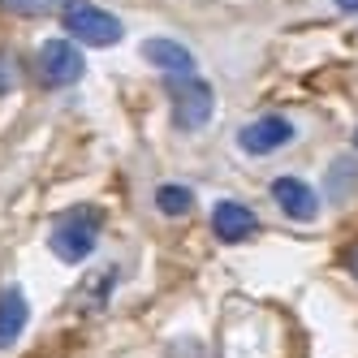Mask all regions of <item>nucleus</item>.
I'll return each mask as SVG.
<instances>
[{
  "instance_id": "obj_1",
  "label": "nucleus",
  "mask_w": 358,
  "mask_h": 358,
  "mask_svg": "<svg viewBox=\"0 0 358 358\" xmlns=\"http://www.w3.org/2000/svg\"><path fill=\"white\" fill-rule=\"evenodd\" d=\"M99 224H104L99 208H69L52 224L48 246H52V255H57L61 264H83V259H91V250L99 242Z\"/></svg>"
},
{
  "instance_id": "obj_2",
  "label": "nucleus",
  "mask_w": 358,
  "mask_h": 358,
  "mask_svg": "<svg viewBox=\"0 0 358 358\" xmlns=\"http://www.w3.org/2000/svg\"><path fill=\"white\" fill-rule=\"evenodd\" d=\"M61 27L73 43H87V48H113L125 35L121 17L91 5V0H69V5H61Z\"/></svg>"
},
{
  "instance_id": "obj_3",
  "label": "nucleus",
  "mask_w": 358,
  "mask_h": 358,
  "mask_svg": "<svg viewBox=\"0 0 358 358\" xmlns=\"http://www.w3.org/2000/svg\"><path fill=\"white\" fill-rule=\"evenodd\" d=\"M164 87H169V99H173V125H177V130L194 134V130H203V125L212 121V113H216V91L203 83L199 73L169 78Z\"/></svg>"
},
{
  "instance_id": "obj_4",
  "label": "nucleus",
  "mask_w": 358,
  "mask_h": 358,
  "mask_svg": "<svg viewBox=\"0 0 358 358\" xmlns=\"http://www.w3.org/2000/svg\"><path fill=\"white\" fill-rule=\"evenodd\" d=\"M35 73H39V83L43 87H73L87 73V61H83V48L73 43V39H48L39 48V57H35Z\"/></svg>"
},
{
  "instance_id": "obj_5",
  "label": "nucleus",
  "mask_w": 358,
  "mask_h": 358,
  "mask_svg": "<svg viewBox=\"0 0 358 358\" xmlns=\"http://www.w3.org/2000/svg\"><path fill=\"white\" fill-rule=\"evenodd\" d=\"M294 143V121L280 117V113H268V117H255L250 125L238 130V147L246 156H272V151L289 147Z\"/></svg>"
},
{
  "instance_id": "obj_6",
  "label": "nucleus",
  "mask_w": 358,
  "mask_h": 358,
  "mask_svg": "<svg viewBox=\"0 0 358 358\" xmlns=\"http://www.w3.org/2000/svg\"><path fill=\"white\" fill-rule=\"evenodd\" d=\"M212 234L224 246H238V242L259 234V216H255L246 203H238V199H220L216 208H212Z\"/></svg>"
},
{
  "instance_id": "obj_7",
  "label": "nucleus",
  "mask_w": 358,
  "mask_h": 358,
  "mask_svg": "<svg viewBox=\"0 0 358 358\" xmlns=\"http://www.w3.org/2000/svg\"><path fill=\"white\" fill-rule=\"evenodd\" d=\"M272 199H276V208L289 220H315V212H320V199H315V190L306 186L302 177H276Z\"/></svg>"
},
{
  "instance_id": "obj_8",
  "label": "nucleus",
  "mask_w": 358,
  "mask_h": 358,
  "mask_svg": "<svg viewBox=\"0 0 358 358\" xmlns=\"http://www.w3.org/2000/svg\"><path fill=\"white\" fill-rule=\"evenodd\" d=\"M143 57L156 69H164L169 78H186V73H194V52L186 43H177V39H147Z\"/></svg>"
},
{
  "instance_id": "obj_9",
  "label": "nucleus",
  "mask_w": 358,
  "mask_h": 358,
  "mask_svg": "<svg viewBox=\"0 0 358 358\" xmlns=\"http://www.w3.org/2000/svg\"><path fill=\"white\" fill-rule=\"evenodd\" d=\"M27 320H31L27 294H22L17 285H5L0 289V350L17 345V337L27 332Z\"/></svg>"
},
{
  "instance_id": "obj_10",
  "label": "nucleus",
  "mask_w": 358,
  "mask_h": 358,
  "mask_svg": "<svg viewBox=\"0 0 358 358\" xmlns=\"http://www.w3.org/2000/svg\"><path fill=\"white\" fill-rule=\"evenodd\" d=\"M354 190H358V156H341V160H332L328 182H324V199H328V203H345Z\"/></svg>"
},
{
  "instance_id": "obj_11",
  "label": "nucleus",
  "mask_w": 358,
  "mask_h": 358,
  "mask_svg": "<svg viewBox=\"0 0 358 358\" xmlns=\"http://www.w3.org/2000/svg\"><path fill=\"white\" fill-rule=\"evenodd\" d=\"M156 208H160L164 216H190V208H194V190L182 186V182H164V186L156 190Z\"/></svg>"
},
{
  "instance_id": "obj_12",
  "label": "nucleus",
  "mask_w": 358,
  "mask_h": 358,
  "mask_svg": "<svg viewBox=\"0 0 358 358\" xmlns=\"http://www.w3.org/2000/svg\"><path fill=\"white\" fill-rule=\"evenodd\" d=\"M0 9L13 17H43V13L61 9V0H0Z\"/></svg>"
},
{
  "instance_id": "obj_13",
  "label": "nucleus",
  "mask_w": 358,
  "mask_h": 358,
  "mask_svg": "<svg viewBox=\"0 0 358 358\" xmlns=\"http://www.w3.org/2000/svg\"><path fill=\"white\" fill-rule=\"evenodd\" d=\"M17 87V61L9 52H0V95H9Z\"/></svg>"
},
{
  "instance_id": "obj_14",
  "label": "nucleus",
  "mask_w": 358,
  "mask_h": 358,
  "mask_svg": "<svg viewBox=\"0 0 358 358\" xmlns=\"http://www.w3.org/2000/svg\"><path fill=\"white\" fill-rule=\"evenodd\" d=\"M345 272H350V276L358 280V242H354V246L345 250Z\"/></svg>"
},
{
  "instance_id": "obj_15",
  "label": "nucleus",
  "mask_w": 358,
  "mask_h": 358,
  "mask_svg": "<svg viewBox=\"0 0 358 358\" xmlns=\"http://www.w3.org/2000/svg\"><path fill=\"white\" fill-rule=\"evenodd\" d=\"M337 9L341 13H358V0H337Z\"/></svg>"
},
{
  "instance_id": "obj_16",
  "label": "nucleus",
  "mask_w": 358,
  "mask_h": 358,
  "mask_svg": "<svg viewBox=\"0 0 358 358\" xmlns=\"http://www.w3.org/2000/svg\"><path fill=\"white\" fill-rule=\"evenodd\" d=\"M354 147H358V130H354Z\"/></svg>"
}]
</instances>
